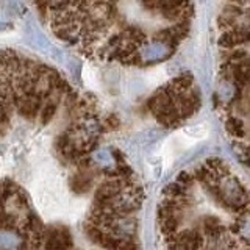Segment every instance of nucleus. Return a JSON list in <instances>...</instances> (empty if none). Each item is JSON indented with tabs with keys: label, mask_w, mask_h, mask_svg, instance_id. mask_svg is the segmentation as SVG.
Listing matches in <instances>:
<instances>
[{
	"label": "nucleus",
	"mask_w": 250,
	"mask_h": 250,
	"mask_svg": "<svg viewBox=\"0 0 250 250\" xmlns=\"http://www.w3.org/2000/svg\"><path fill=\"white\" fill-rule=\"evenodd\" d=\"M163 250H249V191L219 158L180 174L161 194Z\"/></svg>",
	"instance_id": "1"
}]
</instances>
